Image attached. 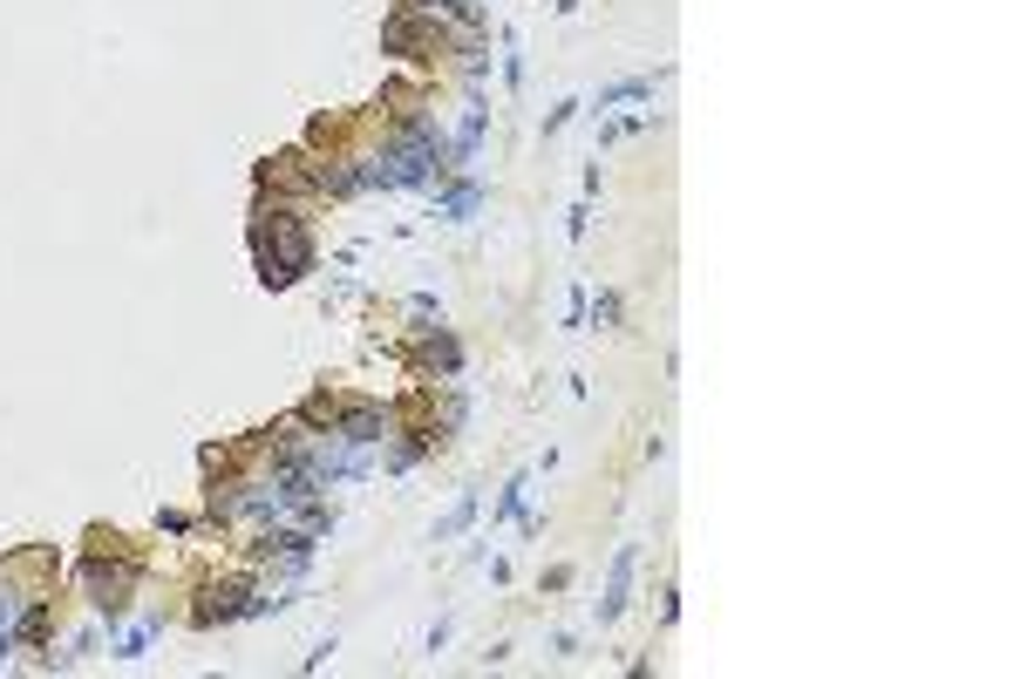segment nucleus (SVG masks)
<instances>
[{"label":"nucleus","instance_id":"7","mask_svg":"<svg viewBox=\"0 0 1020 679\" xmlns=\"http://www.w3.org/2000/svg\"><path fill=\"white\" fill-rule=\"evenodd\" d=\"M619 313H626V306H619V293H599V306H593L599 327H619Z\"/></svg>","mask_w":1020,"mask_h":679},{"label":"nucleus","instance_id":"6","mask_svg":"<svg viewBox=\"0 0 1020 679\" xmlns=\"http://www.w3.org/2000/svg\"><path fill=\"white\" fill-rule=\"evenodd\" d=\"M469 516H477V496H463V503H456V510L443 516V524H436V544H443V537H456V530L469 524Z\"/></svg>","mask_w":1020,"mask_h":679},{"label":"nucleus","instance_id":"3","mask_svg":"<svg viewBox=\"0 0 1020 679\" xmlns=\"http://www.w3.org/2000/svg\"><path fill=\"white\" fill-rule=\"evenodd\" d=\"M252 578H225V584H205V605H198V625H231V618H252Z\"/></svg>","mask_w":1020,"mask_h":679},{"label":"nucleus","instance_id":"5","mask_svg":"<svg viewBox=\"0 0 1020 679\" xmlns=\"http://www.w3.org/2000/svg\"><path fill=\"white\" fill-rule=\"evenodd\" d=\"M477 205H484V190H477V184L463 177V184H449V190L436 197V218H469V211H477Z\"/></svg>","mask_w":1020,"mask_h":679},{"label":"nucleus","instance_id":"1","mask_svg":"<svg viewBox=\"0 0 1020 679\" xmlns=\"http://www.w3.org/2000/svg\"><path fill=\"white\" fill-rule=\"evenodd\" d=\"M252 265H259V286L286 293L313 272V231H306V205L293 197H259L252 211Z\"/></svg>","mask_w":1020,"mask_h":679},{"label":"nucleus","instance_id":"4","mask_svg":"<svg viewBox=\"0 0 1020 679\" xmlns=\"http://www.w3.org/2000/svg\"><path fill=\"white\" fill-rule=\"evenodd\" d=\"M633 565H640V550L626 544L619 565H612V584H606V598H599V618H619V612H626V598H633Z\"/></svg>","mask_w":1020,"mask_h":679},{"label":"nucleus","instance_id":"2","mask_svg":"<svg viewBox=\"0 0 1020 679\" xmlns=\"http://www.w3.org/2000/svg\"><path fill=\"white\" fill-rule=\"evenodd\" d=\"M137 578H143V565H137V557L130 550H116V557H89V565H83V584H89V605L116 625V618H123L130 612V598H137Z\"/></svg>","mask_w":1020,"mask_h":679}]
</instances>
